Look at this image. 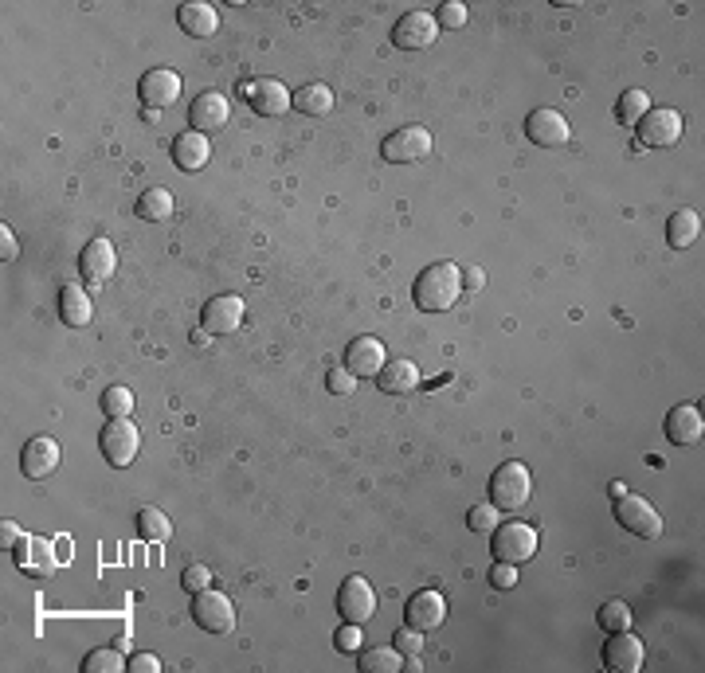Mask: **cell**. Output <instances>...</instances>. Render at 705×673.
I'll return each mask as SVG.
<instances>
[{
  "instance_id": "cell-19",
  "label": "cell",
  "mask_w": 705,
  "mask_h": 673,
  "mask_svg": "<svg viewBox=\"0 0 705 673\" xmlns=\"http://www.w3.org/2000/svg\"><path fill=\"white\" fill-rule=\"evenodd\" d=\"M173 165L181 169V173H200L204 165H208V157H212V145H208V134H200V130H192L188 126L185 134L173 137Z\"/></svg>"
},
{
  "instance_id": "cell-26",
  "label": "cell",
  "mask_w": 705,
  "mask_h": 673,
  "mask_svg": "<svg viewBox=\"0 0 705 673\" xmlns=\"http://www.w3.org/2000/svg\"><path fill=\"white\" fill-rule=\"evenodd\" d=\"M698 235H702V216H698V212H690V208H682V212H674V216L666 220V243H670L674 251L694 247V243H698Z\"/></svg>"
},
{
  "instance_id": "cell-14",
  "label": "cell",
  "mask_w": 705,
  "mask_h": 673,
  "mask_svg": "<svg viewBox=\"0 0 705 673\" xmlns=\"http://www.w3.org/2000/svg\"><path fill=\"white\" fill-rule=\"evenodd\" d=\"M643 658H647V650H643L639 634H631V630H615L604 646V666L611 673H639Z\"/></svg>"
},
{
  "instance_id": "cell-1",
  "label": "cell",
  "mask_w": 705,
  "mask_h": 673,
  "mask_svg": "<svg viewBox=\"0 0 705 673\" xmlns=\"http://www.w3.org/2000/svg\"><path fill=\"white\" fill-rule=\"evenodd\" d=\"M463 294V270L455 263H431V267L420 270L416 286H412V298L423 314H443L459 302Z\"/></svg>"
},
{
  "instance_id": "cell-36",
  "label": "cell",
  "mask_w": 705,
  "mask_h": 673,
  "mask_svg": "<svg viewBox=\"0 0 705 673\" xmlns=\"http://www.w3.org/2000/svg\"><path fill=\"white\" fill-rule=\"evenodd\" d=\"M435 24L439 28H463L467 24V4L463 0H443L439 12H435Z\"/></svg>"
},
{
  "instance_id": "cell-23",
  "label": "cell",
  "mask_w": 705,
  "mask_h": 673,
  "mask_svg": "<svg viewBox=\"0 0 705 673\" xmlns=\"http://www.w3.org/2000/svg\"><path fill=\"white\" fill-rule=\"evenodd\" d=\"M177 24H181V32L192 36V40H208V36L220 32V16H216V8L204 4V0L181 4V8H177Z\"/></svg>"
},
{
  "instance_id": "cell-21",
  "label": "cell",
  "mask_w": 705,
  "mask_h": 673,
  "mask_svg": "<svg viewBox=\"0 0 705 673\" xmlns=\"http://www.w3.org/2000/svg\"><path fill=\"white\" fill-rule=\"evenodd\" d=\"M388 364L384 357V345H380V337H353V345L345 349V368L361 380V376H380V368Z\"/></svg>"
},
{
  "instance_id": "cell-2",
  "label": "cell",
  "mask_w": 705,
  "mask_h": 673,
  "mask_svg": "<svg viewBox=\"0 0 705 673\" xmlns=\"http://www.w3.org/2000/svg\"><path fill=\"white\" fill-rule=\"evenodd\" d=\"M533 494V478H529V466L525 462H502L494 474H490V501L498 505V509H506V513H514L521 509L525 501Z\"/></svg>"
},
{
  "instance_id": "cell-41",
  "label": "cell",
  "mask_w": 705,
  "mask_h": 673,
  "mask_svg": "<svg viewBox=\"0 0 705 673\" xmlns=\"http://www.w3.org/2000/svg\"><path fill=\"white\" fill-rule=\"evenodd\" d=\"M490 587H498V591H510V587H517V564L498 560V564L490 568Z\"/></svg>"
},
{
  "instance_id": "cell-38",
  "label": "cell",
  "mask_w": 705,
  "mask_h": 673,
  "mask_svg": "<svg viewBox=\"0 0 705 673\" xmlns=\"http://www.w3.org/2000/svg\"><path fill=\"white\" fill-rule=\"evenodd\" d=\"M333 646H337L341 654H357V650L365 646V638H361V623H345V627H337V634H333Z\"/></svg>"
},
{
  "instance_id": "cell-5",
  "label": "cell",
  "mask_w": 705,
  "mask_h": 673,
  "mask_svg": "<svg viewBox=\"0 0 705 673\" xmlns=\"http://www.w3.org/2000/svg\"><path fill=\"white\" fill-rule=\"evenodd\" d=\"M98 447H102V458L110 466H118V470L130 466L141 450V435L138 427H134V419H110L102 427V435H98Z\"/></svg>"
},
{
  "instance_id": "cell-33",
  "label": "cell",
  "mask_w": 705,
  "mask_h": 673,
  "mask_svg": "<svg viewBox=\"0 0 705 673\" xmlns=\"http://www.w3.org/2000/svg\"><path fill=\"white\" fill-rule=\"evenodd\" d=\"M83 670L87 673H122L130 670V662L122 658V650H91L83 658Z\"/></svg>"
},
{
  "instance_id": "cell-13",
  "label": "cell",
  "mask_w": 705,
  "mask_h": 673,
  "mask_svg": "<svg viewBox=\"0 0 705 673\" xmlns=\"http://www.w3.org/2000/svg\"><path fill=\"white\" fill-rule=\"evenodd\" d=\"M243 94H247L251 110L263 114V118H282L294 102V94L279 79H251V83H243Z\"/></svg>"
},
{
  "instance_id": "cell-45",
  "label": "cell",
  "mask_w": 705,
  "mask_h": 673,
  "mask_svg": "<svg viewBox=\"0 0 705 673\" xmlns=\"http://www.w3.org/2000/svg\"><path fill=\"white\" fill-rule=\"evenodd\" d=\"M20 529H16V521H4V533H0V544L8 548V544H20Z\"/></svg>"
},
{
  "instance_id": "cell-46",
  "label": "cell",
  "mask_w": 705,
  "mask_h": 673,
  "mask_svg": "<svg viewBox=\"0 0 705 673\" xmlns=\"http://www.w3.org/2000/svg\"><path fill=\"white\" fill-rule=\"evenodd\" d=\"M192 341H196V345H208V341H212V333H208V329H200V333H192Z\"/></svg>"
},
{
  "instance_id": "cell-28",
  "label": "cell",
  "mask_w": 705,
  "mask_h": 673,
  "mask_svg": "<svg viewBox=\"0 0 705 673\" xmlns=\"http://www.w3.org/2000/svg\"><path fill=\"white\" fill-rule=\"evenodd\" d=\"M357 666L361 673H400L404 670V654L388 642V646H376V650H357Z\"/></svg>"
},
{
  "instance_id": "cell-31",
  "label": "cell",
  "mask_w": 705,
  "mask_h": 673,
  "mask_svg": "<svg viewBox=\"0 0 705 673\" xmlns=\"http://www.w3.org/2000/svg\"><path fill=\"white\" fill-rule=\"evenodd\" d=\"M138 533H141V540H149V544H161V540L173 537V525H169V517H165L161 509L145 505V509H138Z\"/></svg>"
},
{
  "instance_id": "cell-18",
  "label": "cell",
  "mask_w": 705,
  "mask_h": 673,
  "mask_svg": "<svg viewBox=\"0 0 705 673\" xmlns=\"http://www.w3.org/2000/svg\"><path fill=\"white\" fill-rule=\"evenodd\" d=\"M228 118H232V106H228V98L216 94V90L196 94V102H192V110H188V122H192V130H200V134L224 130Z\"/></svg>"
},
{
  "instance_id": "cell-30",
  "label": "cell",
  "mask_w": 705,
  "mask_h": 673,
  "mask_svg": "<svg viewBox=\"0 0 705 673\" xmlns=\"http://www.w3.org/2000/svg\"><path fill=\"white\" fill-rule=\"evenodd\" d=\"M651 110V98H647V90L631 87L619 94V102H615V118H619V126H639V118Z\"/></svg>"
},
{
  "instance_id": "cell-12",
  "label": "cell",
  "mask_w": 705,
  "mask_h": 673,
  "mask_svg": "<svg viewBox=\"0 0 705 673\" xmlns=\"http://www.w3.org/2000/svg\"><path fill=\"white\" fill-rule=\"evenodd\" d=\"M525 137H529L533 145H541V149H561V145H568V137H572V126H568L564 114L541 106V110H533V114L525 118Z\"/></svg>"
},
{
  "instance_id": "cell-35",
  "label": "cell",
  "mask_w": 705,
  "mask_h": 673,
  "mask_svg": "<svg viewBox=\"0 0 705 673\" xmlns=\"http://www.w3.org/2000/svg\"><path fill=\"white\" fill-rule=\"evenodd\" d=\"M498 521H502V509L494 505V501H486V505H474L467 513V529L470 533H494L498 529Z\"/></svg>"
},
{
  "instance_id": "cell-22",
  "label": "cell",
  "mask_w": 705,
  "mask_h": 673,
  "mask_svg": "<svg viewBox=\"0 0 705 673\" xmlns=\"http://www.w3.org/2000/svg\"><path fill=\"white\" fill-rule=\"evenodd\" d=\"M404 619H408V627H416V630L443 627V619H447V599H443L439 591H416V595L408 599V607H404Z\"/></svg>"
},
{
  "instance_id": "cell-25",
  "label": "cell",
  "mask_w": 705,
  "mask_h": 673,
  "mask_svg": "<svg viewBox=\"0 0 705 673\" xmlns=\"http://www.w3.org/2000/svg\"><path fill=\"white\" fill-rule=\"evenodd\" d=\"M376 384H380V392H388V396H408V392H416V384H420V368H416L412 360H388V364L380 368Z\"/></svg>"
},
{
  "instance_id": "cell-27",
  "label": "cell",
  "mask_w": 705,
  "mask_h": 673,
  "mask_svg": "<svg viewBox=\"0 0 705 673\" xmlns=\"http://www.w3.org/2000/svg\"><path fill=\"white\" fill-rule=\"evenodd\" d=\"M290 110H298V114H306V118H322V114L333 110V90H329L326 83H306V87L294 90Z\"/></svg>"
},
{
  "instance_id": "cell-40",
  "label": "cell",
  "mask_w": 705,
  "mask_h": 673,
  "mask_svg": "<svg viewBox=\"0 0 705 673\" xmlns=\"http://www.w3.org/2000/svg\"><path fill=\"white\" fill-rule=\"evenodd\" d=\"M326 388L333 392V396H353V388H357V376H353L349 368H329Z\"/></svg>"
},
{
  "instance_id": "cell-42",
  "label": "cell",
  "mask_w": 705,
  "mask_h": 673,
  "mask_svg": "<svg viewBox=\"0 0 705 673\" xmlns=\"http://www.w3.org/2000/svg\"><path fill=\"white\" fill-rule=\"evenodd\" d=\"M0 243H4V247H0V259H4V263L20 255V247H16V235H12V227H8V224H0Z\"/></svg>"
},
{
  "instance_id": "cell-24",
  "label": "cell",
  "mask_w": 705,
  "mask_h": 673,
  "mask_svg": "<svg viewBox=\"0 0 705 673\" xmlns=\"http://www.w3.org/2000/svg\"><path fill=\"white\" fill-rule=\"evenodd\" d=\"M59 317H63V325H71V329H83V325H91V317H94L91 294H87L83 286L67 282V286L59 290Z\"/></svg>"
},
{
  "instance_id": "cell-43",
  "label": "cell",
  "mask_w": 705,
  "mask_h": 673,
  "mask_svg": "<svg viewBox=\"0 0 705 673\" xmlns=\"http://www.w3.org/2000/svg\"><path fill=\"white\" fill-rule=\"evenodd\" d=\"M130 670L134 673H161V662H157L153 654H134V658H130Z\"/></svg>"
},
{
  "instance_id": "cell-16",
  "label": "cell",
  "mask_w": 705,
  "mask_h": 673,
  "mask_svg": "<svg viewBox=\"0 0 705 673\" xmlns=\"http://www.w3.org/2000/svg\"><path fill=\"white\" fill-rule=\"evenodd\" d=\"M200 321H204V329H208L212 337H228V333H235V329L243 325V298H239V294H216V298L204 306Z\"/></svg>"
},
{
  "instance_id": "cell-8",
  "label": "cell",
  "mask_w": 705,
  "mask_h": 673,
  "mask_svg": "<svg viewBox=\"0 0 705 673\" xmlns=\"http://www.w3.org/2000/svg\"><path fill=\"white\" fill-rule=\"evenodd\" d=\"M337 615L345 623H369L376 615V591L365 576H349L337 587Z\"/></svg>"
},
{
  "instance_id": "cell-20",
  "label": "cell",
  "mask_w": 705,
  "mask_h": 673,
  "mask_svg": "<svg viewBox=\"0 0 705 673\" xmlns=\"http://www.w3.org/2000/svg\"><path fill=\"white\" fill-rule=\"evenodd\" d=\"M114 270H118V251H114V243H110L106 235L91 239V243L83 247V255H79V274H83L87 282H106Z\"/></svg>"
},
{
  "instance_id": "cell-17",
  "label": "cell",
  "mask_w": 705,
  "mask_h": 673,
  "mask_svg": "<svg viewBox=\"0 0 705 673\" xmlns=\"http://www.w3.org/2000/svg\"><path fill=\"white\" fill-rule=\"evenodd\" d=\"M705 435V419L698 404H678L666 411V439L674 443V447H694V443H702Z\"/></svg>"
},
{
  "instance_id": "cell-44",
  "label": "cell",
  "mask_w": 705,
  "mask_h": 673,
  "mask_svg": "<svg viewBox=\"0 0 705 673\" xmlns=\"http://www.w3.org/2000/svg\"><path fill=\"white\" fill-rule=\"evenodd\" d=\"M482 286H486V270L482 267L463 270V290H482Z\"/></svg>"
},
{
  "instance_id": "cell-10",
  "label": "cell",
  "mask_w": 705,
  "mask_h": 673,
  "mask_svg": "<svg viewBox=\"0 0 705 673\" xmlns=\"http://www.w3.org/2000/svg\"><path fill=\"white\" fill-rule=\"evenodd\" d=\"M138 94L141 102H145V110H169L177 98H181V75L177 71H169V67H153V71H145L138 83Z\"/></svg>"
},
{
  "instance_id": "cell-34",
  "label": "cell",
  "mask_w": 705,
  "mask_h": 673,
  "mask_svg": "<svg viewBox=\"0 0 705 673\" xmlns=\"http://www.w3.org/2000/svg\"><path fill=\"white\" fill-rule=\"evenodd\" d=\"M631 623H635V615H631V607H627L623 599H608V603L600 607V627L608 630V634H615V630H631Z\"/></svg>"
},
{
  "instance_id": "cell-7",
  "label": "cell",
  "mask_w": 705,
  "mask_h": 673,
  "mask_svg": "<svg viewBox=\"0 0 705 673\" xmlns=\"http://www.w3.org/2000/svg\"><path fill=\"white\" fill-rule=\"evenodd\" d=\"M192 619H196V627L208 630V634H228L235 627V607L232 599L224 595V591H200V595H192Z\"/></svg>"
},
{
  "instance_id": "cell-11",
  "label": "cell",
  "mask_w": 705,
  "mask_h": 673,
  "mask_svg": "<svg viewBox=\"0 0 705 673\" xmlns=\"http://www.w3.org/2000/svg\"><path fill=\"white\" fill-rule=\"evenodd\" d=\"M435 36H439V24L431 12H404L392 24V44L400 51H423V47L435 44Z\"/></svg>"
},
{
  "instance_id": "cell-3",
  "label": "cell",
  "mask_w": 705,
  "mask_h": 673,
  "mask_svg": "<svg viewBox=\"0 0 705 673\" xmlns=\"http://www.w3.org/2000/svg\"><path fill=\"white\" fill-rule=\"evenodd\" d=\"M537 544H541V537H537L533 525H525V521H498V529L490 537V552H494V560L525 564V560L537 556Z\"/></svg>"
},
{
  "instance_id": "cell-15",
  "label": "cell",
  "mask_w": 705,
  "mask_h": 673,
  "mask_svg": "<svg viewBox=\"0 0 705 673\" xmlns=\"http://www.w3.org/2000/svg\"><path fill=\"white\" fill-rule=\"evenodd\" d=\"M59 458H63L59 443H55L51 435H36V439H28L24 450H20V470H24V478L40 482V478H47V474L59 466Z\"/></svg>"
},
{
  "instance_id": "cell-47",
  "label": "cell",
  "mask_w": 705,
  "mask_h": 673,
  "mask_svg": "<svg viewBox=\"0 0 705 673\" xmlns=\"http://www.w3.org/2000/svg\"><path fill=\"white\" fill-rule=\"evenodd\" d=\"M114 650H122V654H126V650H130V638H126V634H118V638H114Z\"/></svg>"
},
{
  "instance_id": "cell-6",
  "label": "cell",
  "mask_w": 705,
  "mask_h": 673,
  "mask_svg": "<svg viewBox=\"0 0 705 673\" xmlns=\"http://www.w3.org/2000/svg\"><path fill=\"white\" fill-rule=\"evenodd\" d=\"M380 153L388 165H416L431 153V130L427 126H400L396 134L384 137Z\"/></svg>"
},
{
  "instance_id": "cell-4",
  "label": "cell",
  "mask_w": 705,
  "mask_h": 673,
  "mask_svg": "<svg viewBox=\"0 0 705 673\" xmlns=\"http://www.w3.org/2000/svg\"><path fill=\"white\" fill-rule=\"evenodd\" d=\"M615 521H619L627 533H635V537H643V540L662 537V517H658V509L639 494L615 497Z\"/></svg>"
},
{
  "instance_id": "cell-37",
  "label": "cell",
  "mask_w": 705,
  "mask_h": 673,
  "mask_svg": "<svg viewBox=\"0 0 705 673\" xmlns=\"http://www.w3.org/2000/svg\"><path fill=\"white\" fill-rule=\"evenodd\" d=\"M181 587H185L188 595H200V591L212 587V572L204 564H188L185 572H181Z\"/></svg>"
},
{
  "instance_id": "cell-32",
  "label": "cell",
  "mask_w": 705,
  "mask_h": 673,
  "mask_svg": "<svg viewBox=\"0 0 705 673\" xmlns=\"http://www.w3.org/2000/svg\"><path fill=\"white\" fill-rule=\"evenodd\" d=\"M102 411H106L110 419H130V415H134V392L122 388V384L106 388V392H102Z\"/></svg>"
},
{
  "instance_id": "cell-9",
  "label": "cell",
  "mask_w": 705,
  "mask_h": 673,
  "mask_svg": "<svg viewBox=\"0 0 705 673\" xmlns=\"http://www.w3.org/2000/svg\"><path fill=\"white\" fill-rule=\"evenodd\" d=\"M635 130H639V141H643L647 149H670V145H678V137H682V114L670 110V106L647 110Z\"/></svg>"
},
{
  "instance_id": "cell-39",
  "label": "cell",
  "mask_w": 705,
  "mask_h": 673,
  "mask_svg": "<svg viewBox=\"0 0 705 673\" xmlns=\"http://www.w3.org/2000/svg\"><path fill=\"white\" fill-rule=\"evenodd\" d=\"M392 646L404 654V658H412V654H420L423 650V630L416 627H400L396 634H392Z\"/></svg>"
},
{
  "instance_id": "cell-29",
  "label": "cell",
  "mask_w": 705,
  "mask_h": 673,
  "mask_svg": "<svg viewBox=\"0 0 705 673\" xmlns=\"http://www.w3.org/2000/svg\"><path fill=\"white\" fill-rule=\"evenodd\" d=\"M138 216L149 224H165L173 216V196L169 188H145L138 196Z\"/></svg>"
}]
</instances>
